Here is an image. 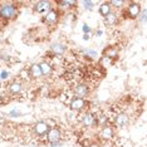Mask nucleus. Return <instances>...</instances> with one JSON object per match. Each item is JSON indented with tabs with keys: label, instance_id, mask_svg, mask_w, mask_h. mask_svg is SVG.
<instances>
[{
	"label": "nucleus",
	"instance_id": "obj_21",
	"mask_svg": "<svg viewBox=\"0 0 147 147\" xmlns=\"http://www.w3.org/2000/svg\"><path fill=\"white\" fill-rule=\"evenodd\" d=\"M83 5H84V8L87 9V10H92L94 3H93V1H83Z\"/></svg>",
	"mask_w": 147,
	"mask_h": 147
},
{
	"label": "nucleus",
	"instance_id": "obj_2",
	"mask_svg": "<svg viewBox=\"0 0 147 147\" xmlns=\"http://www.w3.org/2000/svg\"><path fill=\"white\" fill-rule=\"evenodd\" d=\"M61 129L54 127V128H51V131L47 133V140H48L51 143H54V142H58L59 140H61Z\"/></svg>",
	"mask_w": 147,
	"mask_h": 147
},
{
	"label": "nucleus",
	"instance_id": "obj_8",
	"mask_svg": "<svg viewBox=\"0 0 147 147\" xmlns=\"http://www.w3.org/2000/svg\"><path fill=\"white\" fill-rule=\"evenodd\" d=\"M82 122L86 127H92V126H94V123H96V118L92 113H86V115L83 116Z\"/></svg>",
	"mask_w": 147,
	"mask_h": 147
},
{
	"label": "nucleus",
	"instance_id": "obj_15",
	"mask_svg": "<svg viewBox=\"0 0 147 147\" xmlns=\"http://www.w3.org/2000/svg\"><path fill=\"white\" fill-rule=\"evenodd\" d=\"M101 136L105 140H111L112 136H113V129L111 128V127H108V126L103 127V129H102V132H101Z\"/></svg>",
	"mask_w": 147,
	"mask_h": 147
},
{
	"label": "nucleus",
	"instance_id": "obj_1",
	"mask_svg": "<svg viewBox=\"0 0 147 147\" xmlns=\"http://www.w3.org/2000/svg\"><path fill=\"white\" fill-rule=\"evenodd\" d=\"M0 15H1V18L4 19H14L16 18V15H18V10H16V8L14 5L11 4H4L1 5V8H0Z\"/></svg>",
	"mask_w": 147,
	"mask_h": 147
},
{
	"label": "nucleus",
	"instance_id": "obj_16",
	"mask_svg": "<svg viewBox=\"0 0 147 147\" xmlns=\"http://www.w3.org/2000/svg\"><path fill=\"white\" fill-rule=\"evenodd\" d=\"M39 65H40V68H42L43 76H48V74H51V73H52V67H51V64H49V63L42 62Z\"/></svg>",
	"mask_w": 147,
	"mask_h": 147
},
{
	"label": "nucleus",
	"instance_id": "obj_23",
	"mask_svg": "<svg viewBox=\"0 0 147 147\" xmlns=\"http://www.w3.org/2000/svg\"><path fill=\"white\" fill-rule=\"evenodd\" d=\"M83 52H84L87 55H91V57H93V58H94V57H97V53H96L94 51H91V49H89V51H87V49H86V51H83Z\"/></svg>",
	"mask_w": 147,
	"mask_h": 147
},
{
	"label": "nucleus",
	"instance_id": "obj_28",
	"mask_svg": "<svg viewBox=\"0 0 147 147\" xmlns=\"http://www.w3.org/2000/svg\"><path fill=\"white\" fill-rule=\"evenodd\" d=\"M61 145H62V142H61V141L54 142V143H51V146H61Z\"/></svg>",
	"mask_w": 147,
	"mask_h": 147
},
{
	"label": "nucleus",
	"instance_id": "obj_10",
	"mask_svg": "<svg viewBox=\"0 0 147 147\" xmlns=\"http://www.w3.org/2000/svg\"><path fill=\"white\" fill-rule=\"evenodd\" d=\"M29 72H30V76L33 78H39V77L43 76V72H42V68L39 64H33L30 67V69H29Z\"/></svg>",
	"mask_w": 147,
	"mask_h": 147
},
{
	"label": "nucleus",
	"instance_id": "obj_17",
	"mask_svg": "<svg viewBox=\"0 0 147 147\" xmlns=\"http://www.w3.org/2000/svg\"><path fill=\"white\" fill-rule=\"evenodd\" d=\"M106 25H113V24H116L117 23V15L115 14V13H111L108 16H106Z\"/></svg>",
	"mask_w": 147,
	"mask_h": 147
},
{
	"label": "nucleus",
	"instance_id": "obj_29",
	"mask_svg": "<svg viewBox=\"0 0 147 147\" xmlns=\"http://www.w3.org/2000/svg\"><path fill=\"white\" fill-rule=\"evenodd\" d=\"M89 36H91L89 34H84V35H83V39H84V40H88V39H89Z\"/></svg>",
	"mask_w": 147,
	"mask_h": 147
},
{
	"label": "nucleus",
	"instance_id": "obj_18",
	"mask_svg": "<svg viewBox=\"0 0 147 147\" xmlns=\"http://www.w3.org/2000/svg\"><path fill=\"white\" fill-rule=\"evenodd\" d=\"M106 55H107V58H109V59H115V58H117V55H118V51L115 48H107Z\"/></svg>",
	"mask_w": 147,
	"mask_h": 147
},
{
	"label": "nucleus",
	"instance_id": "obj_24",
	"mask_svg": "<svg viewBox=\"0 0 147 147\" xmlns=\"http://www.w3.org/2000/svg\"><path fill=\"white\" fill-rule=\"evenodd\" d=\"M8 77H9V73L6 72L5 69H3V71H1V79H3V81H5Z\"/></svg>",
	"mask_w": 147,
	"mask_h": 147
},
{
	"label": "nucleus",
	"instance_id": "obj_25",
	"mask_svg": "<svg viewBox=\"0 0 147 147\" xmlns=\"http://www.w3.org/2000/svg\"><path fill=\"white\" fill-rule=\"evenodd\" d=\"M83 32H84V34H89L91 33V28L87 24H83Z\"/></svg>",
	"mask_w": 147,
	"mask_h": 147
},
{
	"label": "nucleus",
	"instance_id": "obj_4",
	"mask_svg": "<svg viewBox=\"0 0 147 147\" xmlns=\"http://www.w3.org/2000/svg\"><path fill=\"white\" fill-rule=\"evenodd\" d=\"M127 13H128V16L135 19L141 13V6H140V4H137V3H131L128 5V8H127Z\"/></svg>",
	"mask_w": 147,
	"mask_h": 147
},
{
	"label": "nucleus",
	"instance_id": "obj_3",
	"mask_svg": "<svg viewBox=\"0 0 147 147\" xmlns=\"http://www.w3.org/2000/svg\"><path fill=\"white\" fill-rule=\"evenodd\" d=\"M49 131H51V129H49V126L47 122L40 121L34 126V132L36 136H43V135H45V133H48Z\"/></svg>",
	"mask_w": 147,
	"mask_h": 147
},
{
	"label": "nucleus",
	"instance_id": "obj_20",
	"mask_svg": "<svg viewBox=\"0 0 147 147\" xmlns=\"http://www.w3.org/2000/svg\"><path fill=\"white\" fill-rule=\"evenodd\" d=\"M107 122H108V121H107V117H106V116H103V115H102V116H99V118H98V123H99V125L106 127Z\"/></svg>",
	"mask_w": 147,
	"mask_h": 147
},
{
	"label": "nucleus",
	"instance_id": "obj_14",
	"mask_svg": "<svg viewBox=\"0 0 147 147\" xmlns=\"http://www.w3.org/2000/svg\"><path fill=\"white\" fill-rule=\"evenodd\" d=\"M52 52H54L55 54H63V53L65 52V47L61 44V43H54V44H52L51 47Z\"/></svg>",
	"mask_w": 147,
	"mask_h": 147
},
{
	"label": "nucleus",
	"instance_id": "obj_11",
	"mask_svg": "<svg viewBox=\"0 0 147 147\" xmlns=\"http://www.w3.org/2000/svg\"><path fill=\"white\" fill-rule=\"evenodd\" d=\"M128 121H129V117L127 116L126 113H121V115H118V116H117L116 123H117V126L123 127V126H126L127 123H128Z\"/></svg>",
	"mask_w": 147,
	"mask_h": 147
},
{
	"label": "nucleus",
	"instance_id": "obj_9",
	"mask_svg": "<svg viewBox=\"0 0 147 147\" xmlns=\"http://www.w3.org/2000/svg\"><path fill=\"white\" fill-rule=\"evenodd\" d=\"M34 9H35L36 13H44V11L51 9V3L49 1H39V3H36Z\"/></svg>",
	"mask_w": 147,
	"mask_h": 147
},
{
	"label": "nucleus",
	"instance_id": "obj_7",
	"mask_svg": "<svg viewBox=\"0 0 147 147\" xmlns=\"http://www.w3.org/2000/svg\"><path fill=\"white\" fill-rule=\"evenodd\" d=\"M59 16H58V11L54 10V9H52V10L48 11V14L45 16V22L49 23V24H54V23L58 22Z\"/></svg>",
	"mask_w": 147,
	"mask_h": 147
},
{
	"label": "nucleus",
	"instance_id": "obj_19",
	"mask_svg": "<svg viewBox=\"0 0 147 147\" xmlns=\"http://www.w3.org/2000/svg\"><path fill=\"white\" fill-rule=\"evenodd\" d=\"M57 4L62 6H71V5H76L77 3L73 1V0H69V1H57Z\"/></svg>",
	"mask_w": 147,
	"mask_h": 147
},
{
	"label": "nucleus",
	"instance_id": "obj_26",
	"mask_svg": "<svg viewBox=\"0 0 147 147\" xmlns=\"http://www.w3.org/2000/svg\"><path fill=\"white\" fill-rule=\"evenodd\" d=\"M9 116L10 117H18V116H20V112H18L16 109H14V111H11L10 113H9Z\"/></svg>",
	"mask_w": 147,
	"mask_h": 147
},
{
	"label": "nucleus",
	"instance_id": "obj_27",
	"mask_svg": "<svg viewBox=\"0 0 147 147\" xmlns=\"http://www.w3.org/2000/svg\"><path fill=\"white\" fill-rule=\"evenodd\" d=\"M141 22H142V23H146V22H147V11L142 14V16H141Z\"/></svg>",
	"mask_w": 147,
	"mask_h": 147
},
{
	"label": "nucleus",
	"instance_id": "obj_31",
	"mask_svg": "<svg viewBox=\"0 0 147 147\" xmlns=\"http://www.w3.org/2000/svg\"><path fill=\"white\" fill-rule=\"evenodd\" d=\"M146 11H147V10H146Z\"/></svg>",
	"mask_w": 147,
	"mask_h": 147
},
{
	"label": "nucleus",
	"instance_id": "obj_30",
	"mask_svg": "<svg viewBox=\"0 0 147 147\" xmlns=\"http://www.w3.org/2000/svg\"><path fill=\"white\" fill-rule=\"evenodd\" d=\"M89 147H99L98 145H97V143H93V145H91V146H89Z\"/></svg>",
	"mask_w": 147,
	"mask_h": 147
},
{
	"label": "nucleus",
	"instance_id": "obj_12",
	"mask_svg": "<svg viewBox=\"0 0 147 147\" xmlns=\"http://www.w3.org/2000/svg\"><path fill=\"white\" fill-rule=\"evenodd\" d=\"M111 13H112V10H111V5H109V3H103V4L99 6V14L103 15L105 18L108 16Z\"/></svg>",
	"mask_w": 147,
	"mask_h": 147
},
{
	"label": "nucleus",
	"instance_id": "obj_5",
	"mask_svg": "<svg viewBox=\"0 0 147 147\" xmlns=\"http://www.w3.org/2000/svg\"><path fill=\"white\" fill-rule=\"evenodd\" d=\"M88 93H89V88L86 84H78L74 88V94L78 98H84Z\"/></svg>",
	"mask_w": 147,
	"mask_h": 147
},
{
	"label": "nucleus",
	"instance_id": "obj_22",
	"mask_svg": "<svg viewBox=\"0 0 147 147\" xmlns=\"http://www.w3.org/2000/svg\"><path fill=\"white\" fill-rule=\"evenodd\" d=\"M109 5H113V6H116V8H121V6L123 5V1H116V0H112V1H109Z\"/></svg>",
	"mask_w": 147,
	"mask_h": 147
},
{
	"label": "nucleus",
	"instance_id": "obj_6",
	"mask_svg": "<svg viewBox=\"0 0 147 147\" xmlns=\"http://www.w3.org/2000/svg\"><path fill=\"white\" fill-rule=\"evenodd\" d=\"M84 105H86L84 99L76 97V98H73L72 102H71V109H73V111H81V109H83Z\"/></svg>",
	"mask_w": 147,
	"mask_h": 147
},
{
	"label": "nucleus",
	"instance_id": "obj_13",
	"mask_svg": "<svg viewBox=\"0 0 147 147\" xmlns=\"http://www.w3.org/2000/svg\"><path fill=\"white\" fill-rule=\"evenodd\" d=\"M8 89H9V92H10V93H14V94H16V93H20L22 92L23 86H22V83H19V82H13L8 87Z\"/></svg>",
	"mask_w": 147,
	"mask_h": 147
}]
</instances>
